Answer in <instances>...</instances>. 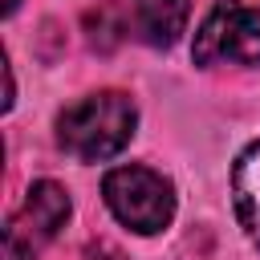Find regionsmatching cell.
<instances>
[{"instance_id":"5","label":"cell","mask_w":260,"mask_h":260,"mask_svg":"<svg viewBox=\"0 0 260 260\" xmlns=\"http://www.w3.org/2000/svg\"><path fill=\"white\" fill-rule=\"evenodd\" d=\"M69 211H73L69 191H65L61 183H53V179L32 183L28 195H24V223L32 228L37 240H53V236L69 223Z\"/></svg>"},{"instance_id":"8","label":"cell","mask_w":260,"mask_h":260,"mask_svg":"<svg viewBox=\"0 0 260 260\" xmlns=\"http://www.w3.org/2000/svg\"><path fill=\"white\" fill-rule=\"evenodd\" d=\"M16 4H20V0H4V16H12V12H16Z\"/></svg>"},{"instance_id":"3","label":"cell","mask_w":260,"mask_h":260,"mask_svg":"<svg viewBox=\"0 0 260 260\" xmlns=\"http://www.w3.org/2000/svg\"><path fill=\"white\" fill-rule=\"evenodd\" d=\"M191 57L195 65H260V12L240 0H215L195 32Z\"/></svg>"},{"instance_id":"2","label":"cell","mask_w":260,"mask_h":260,"mask_svg":"<svg viewBox=\"0 0 260 260\" xmlns=\"http://www.w3.org/2000/svg\"><path fill=\"white\" fill-rule=\"evenodd\" d=\"M106 207L138 236H154L175 219V187L150 167H114L102 179Z\"/></svg>"},{"instance_id":"4","label":"cell","mask_w":260,"mask_h":260,"mask_svg":"<svg viewBox=\"0 0 260 260\" xmlns=\"http://www.w3.org/2000/svg\"><path fill=\"white\" fill-rule=\"evenodd\" d=\"M232 207L244 236L260 248V142H252L232 167Z\"/></svg>"},{"instance_id":"7","label":"cell","mask_w":260,"mask_h":260,"mask_svg":"<svg viewBox=\"0 0 260 260\" xmlns=\"http://www.w3.org/2000/svg\"><path fill=\"white\" fill-rule=\"evenodd\" d=\"M32 228H24L20 219H8L4 228V260H37V248H32Z\"/></svg>"},{"instance_id":"1","label":"cell","mask_w":260,"mask_h":260,"mask_svg":"<svg viewBox=\"0 0 260 260\" xmlns=\"http://www.w3.org/2000/svg\"><path fill=\"white\" fill-rule=\"evenodd\" d=\"M134 126H138L134 102L118 89H102L73 102L57 118V142L65 154L81 162H106L134 138Z\"/></svg>"},{"instance_id":"6","label":"cell","mask_w":260,"mask_h":260,"mask_svg":"<svg viewBox=\"0 0 260 260\" xmlns=\"http://www.w3.org/2000/svg\"><path fill=\"white\" fill-rule=\"evenodd\" d=\"M130 8L138 37L154 49H171L187 28V0H130Z\"/></svg>"}]
</instances>
